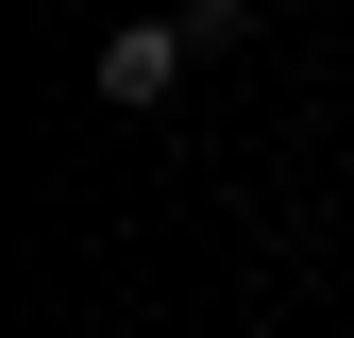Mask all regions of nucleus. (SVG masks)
Returning a JSON list of instances; mask_svg holds the SVG:
<instances>
[{
  "instance_id": "f257e3e1",
  "label": "nucleus",
  "mask_w": 354,
  "mask_h": 338,
  "mask_svg": "<svg viewBox=\"0 0 354 338\" xmlns=\"http://www.w3.org/2000/svg\"><path fill=\"white\" fill-rule=\"evenodd\" d=\"M186 51H203L186 17H136V34H102V102H169V84H186Z\"/></svg>"
}]
</instances>
